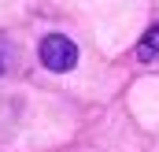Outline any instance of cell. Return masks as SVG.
Returning <instances> with one entry per match:
<instances>
[{"label": "cell", "mask_w": 159, "mask_h": 152, "mask_svg": "<svg viewBox=\"0 0 159 152\" xmlns=\"http://www.w3.org/2000/svg\"><path fill=\"white\" fill-rule=\"evenodd\" d=\"M41 63L48 71H70L78 63V45L67 34H48V37L41 41Z\"/></svg>", "instance_id": "1"}, {"label": "cell", "mask_w": 159, "mask_h": 152, "mask_svg": "<svg viewBox=\"0 0 159 152\" xmlns=\"http://www.w3.org/2000/svg\"><path fill=\"white\" fill-rule=\"evenodd\" d=\"M137 56H141L144 63L159 56V22L152 26V30H148V34H144V37H141V45H137Z\"/></svg>", "instance_id": "2"}]
</instances>
